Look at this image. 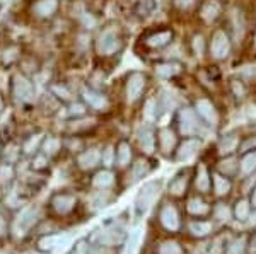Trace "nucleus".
Here are the masks:
<instances>
[{
	"label": "nucleus",
	"instance_id": "43",
	"mask_svg": "<svg viewBox=\"0 0 256 254\" xmlns=\"http://www.w3.org/2000/svg\"><path fill=\"white\" fill-rule=\"evenodd\" d=\"M88 109L89 108L82 101H72V102H68V106H67V116L68 118L86 116V114H88Z\"/></svg>",
	"mask_w": 256,
	"mask_h": 254
},
{
	"label": "nucleus",
	"instance_id": "56",
	"mask_svg": "<svg viewBox=\"0 0 256 254\" xmlns=\"http://www.w3.org/2000/svg\"><path fill=\"white\" fill-rule=\"evenodd\" d=\"M254 44H256V36H254Z\"/></svg>",
	"mask_w": 256,
	"mask_h": 254
},
{
	"label": "nucleus",
	"instance_id": "23",
	"mask_svg": "<svg viewBox=\"0 0 256 254\" xmlns=\"http://www.w3.org/2000/svg\"><path fill=\"white\" fill-rule=\"evenodd\" d=\"M158 9V0H135L132 5V14L137 19H147Z\"/></svg>",
	"mask_w": 256,
	"mask_h": 254
},
{
	"label": "nucleus",
	"instance_id": "2",
	"mask_svg": "<svg viewBox=\"0 0 256 254\" xmlns=\"http://www.w3.org/2000/svg\"><path fill=\"white\" fill-rule=\"evenodd\" d=\"M14 104L20 108H30L38 101V94H36V84L32 77L26 75L24 72L16 70L12 72L9 79V94Z\"/></svg>",
	"mask_w": 256,
	"mask_h": 254
},
{
	"label": "nucleus",
	"instance_id": "8",
	"mask_svg": "<svg viewBox=\"0 0 256 254\" xmlns=\"http://www.w3.org/2000/svg\"><path fill=\"white\" fill-rule=\"evenodd\" d=\"M159 191H160V184L158 181H148L144 184V188L138 191L137 198H135V212H137L138 217L147 214V210L158 200Z\"/></svg>",
	"mask_w": 256,
	"mask_h": 254
},
{
	"label": "nucleus",
	"instance_id": "48",
	"mask_svg": "<svg viewBox=\"0 0 256 254\" xmlns=\"http://www.w3.org/2000/svg\"><path fill=\"white\" fill-rule=\"evenodd\" d=\"M239 150L242 154L251 152V150H256V137H248L244 142L239 143Z\"/></svg>",
	"mask_w": 256,
	"mask_h": 254
},
{
	"label": "nucleus",
	"instance_id": "36",
	"mask_svg": "<svg viewBox=\"0 0 256 254\" xmlns=\"http://www.w3.org/2000/svg\"><path fill=\"white\" fill-rule=\"evenodd\" d=\"M123 239H125V234H123V231H120V229H111V231H104L99 237V243L102 246H116L120 243H123Z\"/></svg>",
	"mask_w": 256,
	"mask_h": 254
},
{
	"label": "nucleus",
	"instance_id": "17",
	"mask_svg": "<svg viewBox=\"0 0 256 254\" xmlns=\"http://www.w3.org/2000/svg\"><path fill=\"white\" fill-rule=\"evenodd\" d=\"M101 162H102V150L96 149V147L86 149L84 152H80L77 155V166H79L82 171L96 169Z\"/></svg>",
	"mask_w": 256,
	"mask_h": 254
},
{
	"label": "nucleus",
	"instance_id": "55",
	"mask_svg": "<svg viewBox=\"0 0 256 254\" xmlns=\"http://www.w3.org/2000/svg\"><path fill=\"white\" fill-rule=\"evenodd\" d=\"M0 150H2V138H0Z\"/></svg>",
	"mask_w": 256,
	"mask_h": 254
},
{
	"label": "nucleus",
	"instance_id": "33",
	"mask_svg": "<svg viewBox=\"0 0 256 254\" xmlns=\"http://www.w3.org/2000/svg\"><path fill=\"white\" fill-rule=\"evenodd\" d=\"M113 183H114V174L110 169L99 171L92 178V186L99 188V190H108V188L113 186Z\"/></svg>",
	"mask_w": 256,
	"mask_h": 254
},
{
	"label": "nucleus",
	"instance_id": "37",
	"mask_svg": "<svg viewBox=\"0 0 256 254\" xmlns=\"http://www.w3.org/2000/svg\"><path fill=\"white\" fill-rule=\"evenodd\" d=\"M232 214H234V217H236V220H241V222H244V220L250 219V215H251V202L248 198L238 200L236 205H234Z\"/></svg>",
	"mask_w": 256,
	"mask_h": 254
},
{
	"label": "nucleus",
	"instance_id": "53",
	"mask_svg": "<svg viewBox=\"0 0 256 254\" xmlns=\"http://www.w3.org/2000/svg\"><path fill=\"white\" fill-rule=\"evenodd\" d=\"M16 0H0V5H10V3H14Z\"/></svg>",
	"mask_w": 256,
	"mask_h": 254
},
{
	"label": "nucleus",
	"instance_id": "52",
	"mask_svg": "<svg viewBox=\"0 0 256 254\" xmlns=\"http://www.w3.org/2000/svg\"><path fill=\"white\" fill-rule=\"evenodd\" d=\"M4 231H6V222H4V219L0 217V236L4 234Z\"/></svg>",
	"mask_w": 256,
	"mask_h": 254
},
{
	"label": "nucleus",
	"instance_id": "30",
	"mask_svg": "<svg viewBox=\"0 0 256 254\" xmlns=\"http://www.w3.org/2000/svg\"><path fill=\"white\" fill-rule=\"evenodd\" d=\"M186 212L190 215L193 217H205L208 215L210 212H212V208L208 207V203L205 202V200L198 198V196H195V198H190L188 203H186Z\"/></svg>",
	"mask_w": 256,
	"mask_h": 254
},
{
	"label": "nucleus",
	"instance_id": "24",
	"mask_svg": "<svg viewBox=\"0 0 256 254\" xmlns=\"http://www.w3.org/2000/svg\"><path fill=\"white\" fill-rule=\"evenodd\" d=\"M188 181H190V173L188 171H181L169 183V193L172 196H183L188 190Z\"/></svg>",
	"mask_w": 256,
	"mask_h": 254
},
{
	"label": "nucleus",
	"instance_id": "51",
	"mask_svg": "<svg viewBox=\"0 0 256 254\" xmlns=\"http://www.w3.org/2000/svg\"><path fill=\"white\" fill-rule=\"evenodd\" d=\"M251 205L256 208V186L253 188V193H251Z\"/></svg>",
	"mask_w": 256,
	"mask_h": 254
},
{
	"label": "nucleus",
	"instance_id": "14",
	"mask_svg": "<svg viewBox=\"0 0 256 254\" xmlns=\"http://www.w3.org/2000/svg\"><path fill=\"white\" fill-rule=\"evenodd\" d=\"M159 222L168 232H178L181 229L180 212L172 203H164L159 212Z\"/></svg>",
	"mask_w": 256,
	"mask_h": 254
},
{
	"label": "nucleus",
	"instance_id": "46",
	"mask_svg": "<svg viewBox=\"0 0 256 254\" xmlns=\"http://www.w3.org/2000/svg\"><path fill=\"white\" fill-rule=\"evenodd\" d=\"M212 215L216 217L217 220H220V222H227V220H229V217H230V210L226 207L224 203H217L216 207H214V210H212Z\"/></svg>",
	"mask_w": 256,
	"mask_h": 254
},
{
	"label": "nucleus",
	"instance_id": "54",
	"mask_svg": "<svg viewBox=\"0 0 256 254\" xmlns=\"http://www.w3.org/2000/svg\"><path fill=\"white\" fill-rule=\"evenodd\" d=\"M137 236H138V231L134 234V243H135V239H137ZM132 249H134V246H132ZM132 249H130V253H128V254H132Z\"/></svg>",
	"mask_w": 256,
	"mask_h": 254
},
{
	"label": "nucleus",
	"instance_id": "31",
	"mask_svg": "<svg viewBox=\"0 0 256 254\" xmlns=\"http://www.w3.org/2000/svg\"><path fill=\"white\" fill-rule=\"evenodd\" d=\"M188 231L193 237L202 239V237H207L212 232V222H208V220H192L188 224Z\"/></svg>",
	"mask_w": 256,
	"mask_h": 254
},
{
	"label": "nucleus",
	"instance_id": "11",
	"mask_svg": "<svg viewBox=\"0 0 256 254\" xmlns=\"http://www.w3.org/2000/svg\"><path fill=\"white\" fill-rule=\"evenodd\" d=\"M24 56L22 44L19 43H6L0 50V67L9 70L12 67H18L20 58Z\"/></svg>",
	"mask_w": 256,
	"mask_h": 254
},
{
	"label": "nucleus",
	"instance_id": "44",
	"mask_svg": "<svg viewBox=\"0 0 256 254\" xmlns=\"http://www.w3.org/2000/svg\"><path fill=\"white\" fill-rule=\"evenodd\" d=\"M36 217H38V210H36V208H28V210H24L22 215L19 217L20 219V231H28L31 225H34Z\"/></svg>",
	"mask_w": 256,
	"mask_h": 254
},
{
	"label": "nucleus",
	"instance_id": "22",
	"mask_svg": "<svg viewBox=\"0 0 256 254\" xmlns=\"http://www.w3.org/2000/svg\"><path fill=\"white\" fill-rule=\"evenodd\" d=\"M195 186L200 193H208L212 188V174H210L208 167L204 162H200L196 166L195 171Z\"/></svg>",
	"mask_w": 256,
	"mask_h": 254
},
{
	"label": "nucleus",
	"instance_id": "47",
	"mask_svg": "<svg viewBox=\"0 0 256 254\" xmlns=\"http://www.w3.org/2000/svg\"><path fill=\"white\" fill-rule=\"evenodd\" d=\"M226 254H242L244 253V241L242 239H232L227 248L224 249Z\"/></svg>",
	"mask_w": 256,
	"mask_h": 254
},
{
	"label": "nucleus",
	"instance_id": "41",
	"mask_svg": "<svg viewBox=\"0 0 256 254\" xmlns=\"http://www.w3.org/2000/svg\"><path fill=\"white\" fill-rule=\"evenodd\" d=\"M171 7L181 14H188V12L198 9V0H169Z\"/></svg>",
	"mask_w": 256,
	"mask_h": 254
},
{
	"label": "nucleus",
	"instance_id": "42",
	"mask_svg": "<svg viewBox=\"0 0 256 254\" xmlns=\"http://www.w3.org/2000/svg\"><path fill=\"white\" fill-rule=\"evenodd\" d=\"M158 254H184V251L180 246V243L168 239V241H162V243L159 244Z\"/></svg>",
	"mask_w": 256,
	"mask_h": 254
},
{
	"label": "nucleus",
	"instance_id": "3",
	"mask_svg": "<svg viewBox=\"0 0 256 254\" xmlns=\"http://www.w3.org/2000/svg\"><path fill=\"white\" fill-rule=\"evenodd\" d=\"M148 85V77L142 70H130L125 75L123 82V96L128 104H135L144 97Z\"/></svg>",
	"mask_w": 256,
	"mask_h": 254
},
{
	"label": "nucleus",
	"instance_id": "19",
	"mask_svg": "<svg viewBox=\"0 0 256 254\" xmlns=\"http://www.w3.org/2000/svg\"><path fill=\"white\" fill-rule=\"evenodd\" d=\"M181 72H183V65L174 60H164V61H159V63L154 65L156 77H158V79H162V80L174 79V77L180 75Z\"/></svg>",
	"mask_w": 256,
	"mask_h": 254
},
{
	"label": "nucleus",
	"instance_id": "38",
	"mask_svg": "<svg viewBox=\"0 0 256 254\" xmlns=\"http://www.w3.org/2000/svg\"><path fill=\"white\" fill-rule=\"evenodd\" d=\"M239 171V161H236V157H230L226 155L220 162H218V173L226 174V176H234Z\"/></svg>",
	"mask_w": 256,
	"mask_h": 254
},
{
	"label": "nucleus",
	"instance_id": "21",
	"mask_svg": "<svg viewBox=\"0 0 256 254\" xmlns=\"http://www.w3.org/2000/svg\"><path fill=\"white\" fill-rule=\"evenodd\" d=\"M76 203H77L76 195H70V193H56L52 198V207L58 215L70 214L76 208Z\"/></svg>",
	"mask_w": 256,
	"mask_h": 254
},
{
	"label": "nucleus",
	"instance_id": "5",
	"mask_svg": "<svg viewBox=\"0 0 256 254\" xmlns=\"http://www.w3.org/2000/svg\"><path fill=\"white\" fill-rule=\"evenodd\" d=\"M174 39V32L169 27H154V29H147L142 32L138 39V44H142L146 50H162L169 46Z\"/></svg>",
	"mask_w": 256,
	"mask_h": 254
},
{
	"label": "nucleus",
	"instance_id": "34",
	"mask_svg": "<svg viewBox=\"0 0 256 254\" xmlns=\"http://www.w3.org/2000/svg\"><path fill=\"white\" fill-rule=\"evenodd\" d=\"M256 171V150L246 152L242 159L239 161V173L242 176H250Z\"/></svg>",
	"mask_w": 256,
	"mask_h": 254
},
{
	"label": "nucleus",
	"instance_id": "6",
	"mask_svg": "<svg viewBox=\"0 0 256 254\" xmlns=\"http://www.w3.org/2000/svg\"><path fill=\"white\" fill-rule=\"evenodd\" d=\"M205 123L193 108H181L178 111V130L183 137H198L204 130Z\"/></svg>",
	"mask_w": 256,
	"mask_h": 254
},
{
	"label": "nucleus",
	"instance_id": "29",
	"mask_svg": "<svg viewBox=\"0 0 256 254\" xmlns=\"http://www.w3.org/2000/svg\"><path fill=\"white\" fill-rule=\"evenodd\" d=\"M239 137L238 133H227L224 135V137L218 140L217 143V150L220 152L222 155H230L232 152H236V150L239 149Z\"/></svg>",
	"mask_w": 256,
	"mask_h": 254
},
{
	"label": "nucleus",
	"instance_id": "25",
	"mask_svg": "<svg viewBox=\"0 0 256 254\" xmlns=\"http://www.w3.org/2000/svg\"><path fill=\"white\" fill-rule=\"evenodd\" d=\"M48 91L52 92L56 99H60L62 104H64V102L68 104V102L74 101V91L70 89V85L67 82H52V84L48 85Z\"/></svg>",
	"mask_w": 256,
	"mask_h": 254
},
{
	"label": "nucleus",
	"instance_id": "50",
	"mask_svg": "<svg viewBox=\"0 0 256 254\" xmlns=\"http://www.w3.org/2000/svg\"><path fill=\"white\" fill-rule=\"evenodd\" d=\"M250 253L256 254V234H253V237H251V241H250Z\"/></svg>",
	"mask_w": 256,
	"mask_h": 254
},
{
	"label": "nucleus",
	"instance_id": "7",
	"mask_svg": "<svg viewBox=\"0 0 256 254\" xmlns=\"http://www.w3.org/2000/svg\"><path fill=\"white\" fill-rule=\"evenodd\" d=\"M80 101L88 106L89 109L96 113H106L111 108V99L108 97V94L99 91V89H94L90 85H84L79 92Z\"/></svg>",
	"mask_w": 256,
	"mask_h": 254
},
{
	"label": "nucleus",
	"instance_id": "18",
	"mask_svg": "<svg viewBox=\"0 0 256 254\" xmlns=\"http://www.w3.org/2000/svg\"><path fill=\"white\" fill-rule=\"evenodd\" d=\"M156 101H158V111H159V118L166 113L174 111L178 108V97L176 94L168 87H160L159 92L156 94Z\"/></svg>",
	"mask_w": 256,
	"mask_h": 254
},
{
	"label": "nucleus",
	"instance_id": "40",
	"mask_svg": "<svg viewBox=\"0 0 256 254\" xmlns=\"http://www.w3.org/2000/svg\"><path fill=\"white\" fill-rule=\"evenodd\" d=\"M43 140L44 138L41 137V135H30V137H26V140L22 142L20 150H22L24 154L38 152V149H41V143H43Z\"/></svg>",
	"mask_w": 256,
	"mask_h": 254
},
{
	"label": "nucleus",
	"instance_id": "28",
	"mask_svg": "<svg viewBox=\"0 0 256 254\" xmlns=\"http://www.w3.org/2000/svg\"><path fill=\"white\" fill-rule=\"evenodd\" d=\"M212 188H214V193L217 196H226L230 193V190H232V183H230L229 176H226L222 173H214L212 174Z\"/></svg>",
	"mask_w": 256,
	"mask_h": 254
},
{
	"label": "nucleus",
	"instance_id": "49",
	"mask_svg": "<svg viewBox=\"0 0 256 254\" xmlns=\"http://www.w3.org/2000/svg\"><path fill=\"white\" fill-rule=\"evenodd\" d=\"M6 106H7V101H6V96H4V92H0V114L6 111Z\"/></svg>",
	"mask_w": 256,
	"mask_h": 254
},
{
	"label": "nucleus",
	"instance_id": "20",
	"mask_svg": "<svg viewBox=\"0 0 256 254\" xmlns=\"http://www.w3.org/2000/svg\"><path fill=\"white\" fill-rule=\"evenodd\" d=\"M158 145L159 150L162 154L169 155L171 152H174L176 147H178V137L174 133V130L171 126H164L158 132Z\"/></svg>",
	"mask_w": 256,
	"mask_h": 254
},
{
	"label": "nucleus",
	"instance_id": "26",
	"mask_svg": "<svg viewBox=\"0 0 256 254\" xmlns=\"http://www.w3.org/2000/svg\"><path fill=\"white\" fill-rule=\"evenodd\" d=\"M132 155H134V152H132V145L128 140H120L118 145H116V166L120 167V169H125V167L130 166L132 162Z\"/></svg>",
	"mask_w": 256,
	"mask_h": 254
},
{
	"label": "nucleus",
	"instance_id": "39",
	"mask_svg": "<svg viewBox=\"0 0 256 254\" xmlns=\"http://www.w3.org/2000/svg\"><path fill=\"white\" fill-rule=\"evenodd\" d=\"M229 91L232 94L236 99L242 101L244 97L248 96V87L246 84L242 82V79H239V77H234V79L229 80Z\"/></svg>",
	"mask_w": 256,
	"mask_h": 254
},
{
	"label": "nucleus",
	"instance_id": "15",
	"mask_svg": "<svg viewBox=\"0 0 256 254\" xmlns=\"http://www.w3.org/2000/svg\"><path fill=\"white\" fill-rule=\"evenodd\" d=\"M137 142L138 147L144 150L146 154H152L156 150V145H158V133H156L154 126L150 123H142L140 128L137 130Z\"/></svg>",
	"mask_w": 256,
	"mask_h": 254
},
{
	"label": "nucleus",
	"instance_id": "13",
	"mask_svg": "<svg viewBox=\"0 0 256 254\" xmlns=\"http://www.w3.org/2000/svg\"><path fill=\"white\" fill-rule=\"evenodd\" d=\"M196 10H198V17L204 20L205 24H214L224 14V3L220 0H204L198 5Z\"/></svg>",
	"mask_w": 256,
	"mask_h": 254
},
{
	"label": "nucleus",
	"instance_id": "10",
	"mask_svg": "<svg viewBox=\"0 0 256 254\" xmlns=\"http://www.w3.org/2000/svg\"><path fill=\"white\" fill-rule=\"evenodd\" d=\"M60 9V0H34L31 3V15L38 20H50Z\"/></svg>",
	"mask_w": 256,
	"mask_h": 254
},
{
	"label": "nucleus",
	"instance_id": "16",
	"mask_svg": "<svg viewBox=\"0 0 256 254\" xmlns=\"http://www.w3.org/2000/svg\"><path fill=\"white\" fill-rule=\"evenodd\" d=\"M98 126V121L90 116H80V118H70V121H67V132L74 137H79V135H86L89 132H92Z\"/></svg>",
	"mask_w": 256,
	"mask_h": 254
},
{
	"label": "nucleus",
	"instance_id": "4",
	"mask_svg": "<svg viewBox=\"0 0 256 254\" xmlns=\"http://www.w3.org/2000/svg\"><path fill=\"white\" fill-rule=\"evenodd\" d=\"M230 51H232V39H230V34L226 29H222V27H217L208 39L210 58L216 61L226 60L227 56L230 55Z\"/></svg>",
	"mask_w": 256,
	"mask_h": 254
},
{
	"label": "nucleus",
	"instance_id": "32",
	"mask_svg": "<svg viewBox=\"0 0 256 254\" xmlns=\"http://www.w3.org/2000/svg\"><path fill=\"white\" fill-rule=\"evenodd\" d=\"M62 138H58V137H44V140H43V143H41V154H44L46 157L50 159V157H55L56 154L60 152L62 150Z\"/></svg>",
	"mask_w": 256,
	"mask_h": 254
},
{
	"label": "nucleus",
	"instance_id": "9",
	"mask_svg": "<svg viewBox=\"0 0 256 254\" xmlns=\"http://www.w3.org/2000/svg\"><path fill=\"white\" fill-rule=\"evenodd\" d=\"M196 114L200 116V120L208 126H218L220 123V113H218L217 106L214 104L208 97H198L195 99V108Z\"/></svg>",
	"mask_w": 256,
	"mask_h": 254
},
{
	"label": "nucleus",
	"instance_id": "1",
	"mask_svg": "<svg viewBox=\"0 0 256 254\" xmlns=\"http://www.w3.org/2000/svg\"><path fill=\"white\" fill-rule=\"evenodd\" d=\"M125 48V36L122 27L116 22H110L101 26L98 36L94 38V51L99 58H111L116 56Z\"/></svg>",
	"mask_w": 256,
	"mask_h": 254
},
{
	"label": "nucleus",
	"instance_id": "45",
	"mask_svg": "<svg viewBox=\"0 0 256 254\" xmlns=\"http://www.w3.org/2000/svg\"><path fill=\"white\" fill-rule=\"evenodd\" d=\"M62 241L64 239H62L60 236H48V237H43L38 243V246L41 249H44V251H53L55 248H58Z\"/></svg>",
	"mask_w": 256,
	"mask_h": 254
},
{
	"label": "nucleus",
	"instance_id": "27",
	"mask_svg": "<svg viewBox=\"0 0 256 254\" xmlns=\"http://www.w3.org/2000/svg\"><path fill=\"white\" fill-rule=\"evenodd\" d=\"M150 171H152V166H150V162H148V159H146V157L137 159L130 167V178H132L130 184L138 181V179H142V178H146Z\"/></svg>",
	"mask_w": 256,
	"mask_h": 254
},
{
	"label": "nucleus",
	"instance_id": "35",
	"mask_svg": "<svg viewBox=\"0 0 256 254\" xmlns=\"http://www.w3.org/2000/svg\"><path fill=\"white\" fill-rule=\"evenodd\" d=\"M190 46H192V51L195 56H204L208 50V43L202 32H195V34L192 36V39H190Z\"/></svg>",
	"mask_w": 256,
	"mask_h": 254
},
{
	"label": "nucleus",
	"instance_id": "12",
	"mask_svg": "<svg viewBox=\"0 0 256 254\" xmlns=\"http://www.w3.org/2000/svg\"><path fill=\"white\" fill-rule=\"evenodd\" d=\"M202 147V140L198 137H186L183 142L178 143L174 150V159L178 162H188L198 154Z\"/></svg>",
	"mask_w": 256,
	"mask_h": 254
}]
</instances>
